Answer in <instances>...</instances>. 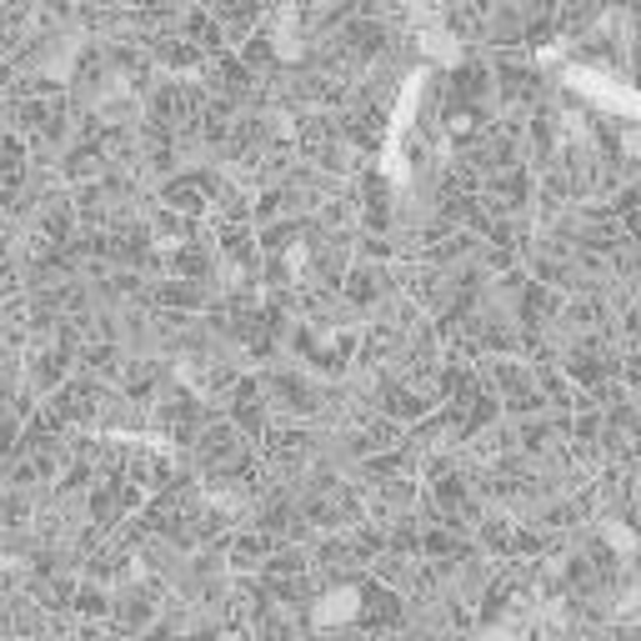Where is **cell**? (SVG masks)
<instances>
[{"mask_svg": "<svg viewBox=\"0 0 641 641\" xmlns=\"http://www.w3.org/2000/svg\"><path fill=\"white\" fill-rule=\"evenodd\" d=\"M481 196H486L501 216H526L531 200L541 196L536 166H531V160H516V166H506V170H491V176L481 180Z\"/></svg>", "mask_w": 641, "mask_h": 641, "instance_id": "obj_1", "label": "cell"}, {"mask_svg": "<svg viewBox=\"0 0 641 641\" xmlns=\"http://www.w3.org/2000/svg\"><path fill=\"white\" fill-rule=\"evenodd\" d=\"M391 286H396V276H386L376 260H356V266L346 270V280H341V300H346L356 316H376L391 300Z\"/></svg>", "mask_w": 641, "mask_h": 641, "instance_id": "obj_2", "label": "cell"}, {"mask_svg": "<svg viewBox=\"0 0 641 641\" xmlns=\"http://www.w3.org/2000/svg\"><path fill=\"white\" fill-rule=\"evenodd\" d=\"M170 386V366L156 356H130L126 371H120V391H126V401H136V406H156L160 391Z\"/></svg>", "mask_w": 641, "mask_h": 641, "instance_id": "obj_3", "label": "cell"}, {"mask_svg": "<svg viewBox=\"0 0 641 641\" xmlns=\"http://www.w3.org/2000/svg\"><path fill=\"white\" fill-rule=\"evenodd\" d=\"M496 66V100L501 106H536L541 100V80L531 66L521 60H491Z\"/></svg>", "mask_w": 641, "mask_h": 641, "instance_id": "obj_4", "label": "cell"}, {"mask_svg": "<svg viewBox=\"0 0 641 641\" xmlns=\"http://www.w3.org/2000/svg\"><path fill=\"white\" fill-rule=\"evenodd\" d=\"M236 50H240V60L256 70V80H276L280 76V50H276V40H270L266 26H260L250 40H240Z\"/></svg>", "mask_w": 641, "mask_h": 641, "instance_id": "obj_5", "label": "cell"}]
</instances>
